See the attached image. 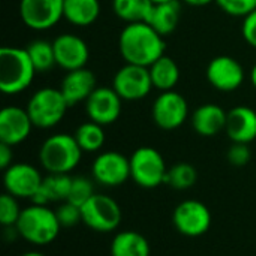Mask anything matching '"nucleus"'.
<instances>
[{"mask_svg": "<svg viewBox=\"0 0 256 256\" xmlns=\"http://www.w3.org/2000/svg\"><path fill=\"white\" fill-rule=\"evenodd\" d=\"M226 158H228V162L232 166H237V168L246 166L250 162V159H252V152L249 148V144H237V142H232V146L228 150Z\"/></svg>", "mask_w": 256, "mask_h": 256, "instance_id": "nucleus-34", "label": "nucleus"}, {"mask_svg": "<svg viewBox=\"0 0 256 256\" xmlns=\"http://www.w3.org/2000/svg\"><path fill=\"white\" fill-rule=\"evenodd\" d=\"M148 240L136 231H122L111 242V256H150Z\"/></svg>", "mask_w": 256, "mask_h": 256, "instance_id": "nucleus-24", "label": "nucleus"}, {"mask_svg": "<svg viewBox=\"0 0 256 256\" xmlns=\"http://www.w3.org/2000/svg\"><path fill=\"white\" fill-rule=\"evenodd\" d=\"M92 177L100 186L118 188L130 178V159L118 152L100 153L92 165Z\"/></svg>", "mask_w": 256, "mask_h": 256, "instance_id": "nucleus-12", "label": "nucleus"}, {"mask_svg": "<svg viewBox=\"0 0 256 256\" xmlns=\"http://www.w3.org/2000/svg\"><path fill=\"white\" fill-rule=\"evenodd\" d=\"M56 214H57V219H58L62 228H74L82 222L81 207H78L69 201L60 202L58 207L56 208Z\"/></svg>", "mask_w": 256, "mask_h": 256, "instance_id": "nucleus-32", "label": "nucleus"}, {"mask_svg": "<svg viewBox=\"0 0 256 256\" xmlns=\"http://www.w3.org/2000/svg\"><path fill=\"white\" fill-rule=\"evenodd\" d=\"M112 88L123 100L128 102L146 99L154 88L150 76V69L146 66L126 63L116 72L112 80Z\"/></svg>", "mask_w": 256, "mask_h": 256, "instance_id": "nucleus-9", "label": "nucleus"}, {"mask_svg": "<svg viewBox=\"0 0 256 256\" xmlns=\"http://www.w3.org/2000/svg\"><path fill=\"white\" fill-rule=\"evenodd\" d=\"M180 16H182V4L178 0L158 3L154 4L147 24H150L160 36L165 38L177 28L180 22Z\"/></svg>", "mask_w": 256, "mask_h": 256, "instance_id": "nucleus-23", "label": "nucleus"}, {"mask_svg": "<svg viewBox=\"0 0 256 256\" xmlns=\"http://www.w3.org/2000/svg\"><path fill=\"white\" fill-rule=\"evenodd\" d=\"M228 112L216 105V104H206L195 110L192 114V126L194 130L206 138L216 136L226 129Z\"/></svg>", "mask_w": 256, "mask_h": 256, "instance_id": "nucleus-20", "label": "nucleus"}, {"mask_svg": "<svg viewBox=\"0 0 256 256\" xmlns=\"http://www.w3.org/2000/svg\"><path fill=\"white\" fill-rule=\"evenodd\" d=\"M228 138L237 144H250L256 140V111L240 105L228 112L225 129Z\"/></svg>", "mask_w": 256, "mask_h": 256, "instance_id": "nucleus-19", "label": "nucleus"}, {"mask_svg": "<svg viewBox=\"0 0 256 256\" xmlns=\"http://www.w3.org/2000/svg\"><path fill=\"white\" fill-rule=\"evenodd\" d=\"M250 81H252V86L256 88V63L252 68V72H250Z\"/></svg>", "mask_w": 256, "mask_h": 256, "instance_id": "nucleus-38", "label": "nucleus"}, {"mask_svg": "<svg viewBox=\"0 0 256 256\" xmlns=\"http://www.w3.org/2000/svg\"><path fill=\"white\" fill-rule=\"evenodd\" d=\"M14 147L0 142V168L4 171L14 164Z\"/></svg>", "mask_w": 256, "mask_h": 256, "instance_id": "nucleus-36", "label": "nucleus"}, {"mask_svg": "<svg viewBox=\"0 0 256 256\" xmlns=\"http://www.w3.org/2000/svg\"><path fill=\"white\" fill-rule=\"evenodd\" d=\"M38 70L26 48L3 46L0 50V90L14 96L26 92Z\"/></svg>", "mask_w": 256, "mask_h": 256, "instance_id": "nucleus-2", "label": "nucleus"}, {"mask_svg": "<svg viewBox=\"0 0 256 256\" xmlns=\"http://www.w3.org/2000/svg\"><path fill=\"white\" fill-rule=\"evenodd\" d=\"M21 256H46V255H44V254H40V252H36V250H32V252H26V254H22Z\"/></svg>", "mask_w": 256, "mask_h": 256, "instance_id": "nucleus-39", "label": "nucleus"}, {"mask_svg": "<svg viewBox=\"0 0 256 256\" xmlns=\"http://www.w3.org/2000/svg\"><path fill=\"white\" fill-rule=\"evenodd\" d=\"M42 183V174L30 164H12L3 174L4 190L18 200H32Z\"/></svg>", "mask_w": 256, "mask_h": 256, "instance_id": "nucleus-13", "label": "nucleus"}, {"mask_svg": "<svg viewBox=\"0 0 256 256\" xmlns=\"http://www.w3.org/2000/svg\"><path fill=\"white\" fill-rule=\"evenodd\" d=\"M152 117L162 130H176L182 128L189 117L188 100L177 92H162L153 102Z\"/></svg>", "mask_w": 256, "mask_h": 256, "instance_id": "nucleus-10", "label": "nucleus"}, {"mask_svg": "<svg viewBox=\"0 0 256 256\" xmlns=\"http://www.w3.org/2000/svg\"><path fill=\"white\" fill-rule=\"evenodd\" d=\"M82 153L74 135L56 134L40 146L39 162L48 174H70L80 165Z\"/></svg>", "mask_w": 256, "mask_h": 256, "instance_id": "nucleus-4", "label": "nucleus"}, {"mask_svg": "<svg viewBox=\"0 0 256 256\" xmlns=\"http://www.w3.org/2000/svg\"><path fill=\"white\" fill-rule=\"evenodd\" d=\"M74 177L70 174H48L44 177V183L38 194L30 200L36 206H48L51 202L68 201L72 189Z\"/></svg>", "mask_w": 256, "mask_h": 256, "instance_id": "nucleus-21", "label": "nucleus"}, {"mask_svg": "<svg viewBox=\"0 0 256 256\" xmlns=\"http://www.w3.org/2000/svg\"><path fill=\"white\" fill-rule=\"evenodd\" d=\"M198 182L196 168L188 162H178L168 170L166 184L171 186L174 190H189Z\"/></svg>", "mask_w": 256, "mask_h": 256, "instance_id": "nucleus-28", "label": "nucleus"}, {"mask_svg": "<svg viewBox=\"0 0 256 256\" xmlns=\"http://www.w3.org/2000/svg\"><path fill=\"white\" fill-rule=\"evenodd\" d=\"M165 39L147 22L128 24L118 38V50L129 64L150 68L165 56Z\"/></svg>", "mask_w": 256, "mask_h": 256, "instance_id": "nucleus-1", "label": "nucleus"}, {"mask_svg": "<svg viewBox=\"0 0 256 256\" xmlns=\"http://www.w3.org/2000/svg\"><path fill=\"white\" fill-rule=\"evenodd\" d=\"M96 88H98L96 76L87 68L68 72V75L63 78L60 86V90L64 99L68 100L69 106H75L81 102H87V99L92 96V93Z\"/></svg>", "mask_w": 256, "mask_h": 256, "instance_id": "nucleus-18", "label": "nucleus"}, {"mask_svg": "<svg viewBox=\"0 0 256 256\" xmlns=\"http://www.w3.org/2000/svg\"><path fill=\"white\" fill-rule=\"evenodd\" d=\"M242 32H243L244 40H246L252 48H256V9L250 14V15H248V16L244 18Z\"/></svg>", "mask_w": 256, "mask_h": 256, "instance_id": "nucleus-35", "label": "nucleus"}, {"mask_svg": "<svg viewBox=\"0 0 256 256\" xmlns=\"http://www.w3.org/2000/svg\"><path fill=\"white\" fill-rule=\"evenodd\" d=\"M34 128L27 110L21 106H4L0 111V142L10 147L22 144Z\"/></svg>", "mask_w": 256, "mask_h": 256, "instance_id": "nucleus-17", "label": "nucleus"}, {"mask_svg": "<svg viewBox=\"0 0 256 256\" xmlns=\"http://www.w3.org/2000/svg\"><path fill=\"white\" fill-rule=\"evenodd\" d=\"M26 50H27L36 70L40 74L51 70L57 64L54 46H52V44H50L46 40H33Z\"/></svg>", "mask_w": 256, "mask_h": 256, "instance_id": "nucleus-29", "label": "nucleus"}, {"mask_svg": "<svg viewBox=\"0 0 256 256\" xmlns=\"http://www.w3.org/2000/svg\"><path fill=\"white\" fill-rule=\"evenodd\" d=\"M69 104L60 88L45 87L38 90L27 104V112L38 129H52L66 116Z\"/></svg>", "mask_w": 256, "mask_h": 256, "instance_id": "nucleus-5", "label": "nucleus"}, {"mask_svg": "<svg viewBox=\"0 0 256 256\" xmlns=\"http://www.w3.org/2000/svg\"><path fill=\"white\" fill-rule=\"evenodd\" d=\"M22 210L18 204V198L4 192L0 196V224L3 228L16 226Z\"/></svg>", "mask_w": 256, "mask_h": 256, "instance_id": "nucleus-30", "label": "nucleus"}, {"mask_svg": "<svg viewBox=\"0 0 256 256\" xmlns=\"http://www.w3.org/2000/svg\"><path fill=\"white\" fill-rule=\"evenodd\" d=\"M218 6L230 16L246 18L256 9V0H216Z\"/></svg>", "mask_w": 256, "mask_h": 256, "instance_id": "nucleus-33", "label": "nucleus"}, {"mask_svg": "<svg viewBox=\"0 0 256 256\" xmlns=\"http://www.w3.org/2000/svg\"><path fill=\"white\" fill-rule=\"evenodd\" d=\"M154 4H158V3H166V2H172V0H152Z\"/></svg>", "mask_w": 256, "mask_h": 256, "instance_id": "nucleus-40", "label": "nucleus"}, {"mask_svg": "<svg viewBox=\"0 0 256 256\" xmlns=\"http://www.w3.org/2000/svg\"><path fill=\"white\" fill-rule=\"evenodd\" d=\"M244 69L238 60L230 56L214 57L207 68V80L213 88L222 93L238 90L244 82Z\"/></svg>", "mask_w": 256, "mask_h": 256, "instance_id": "nucleus-15", "label": "nucleus"}, {"mask_svg": "<svg viewBox=\"0 0 256 256\" xmlns=\"http://www.w3.org/2000/svg\"><path fill=\"white\" fill-rule=\"evenodd\" d=\"M100 15L99 0H64L63 18L75 27H88Z\"/></svg>", "mask_w": 256, "mask_h": 256, "instance_id": "nucleus-22", "label": "nucleus"}, {"mask_svg": "<svg viewBox=\"0 0 256 256\" xmlns=\"http://www.w3.org/2000/svg\"><path fill=\"white\" fill-rule=\"evenodd\" d=\"M130 159V178L142 189H156L166 184L168 166L160 154L153 147L136 148Z\"/></svg>", "mask_w": 256, "mask_h": 256, "instance_id": "nucleus-6", "label": "nucleus"}, {"mask_svg": "<svg viewBox=\"0 0 256 256\" xmlns=\"http://www.w3.org/2000/svg\"><path fill=\"white\" fill-rule=\"evenodd\" d=\"M186 4H189V6H195V8H201V6H207V4H210V3H213V2H216V0H183Z\"/></svg>", "mask_w": 256, "mask_h": 256, "instance_id": "nucleus-37", "label": "nucleus"}, {"mask_svg": "<svg viewBox=\"0 0 256 256\" xmlns=\"http://www.w3.org/2000/svg\"><path fill=\"white\" fill-rule=\"evenodd\" d=\"M74 136L84 153L100 152L106 141L104 126H100L94 122H87V123L80 124V128L76 129Z\"/></svg>", "mask_w": 256, "mask_h": 256, "instance_id": "nucleus-27", "label": "nucleus"}, {"mask_svg": "<svg viewBox=\"0 0 256 256\" xmlns=\"http://www.w3.org/2000/svg\"><path fill=\"white\" fill-rule=\"evenodd\" d=\"M154 3L152 0H112V10L117 18L128 24L148 22Z\"/></svg>", "mask_w": 256, "mask_h": 256, "instance_id": "nucleus-26", "label": "nucleus"}, {"mask_svg": "<svg viewBox=\"0 0 256 256\" xmlns=\"http://www.w3.org/2000/svg\"><path fill=\"white\" fill-rule=\"evenodd\" d=\"M123 99L114 88L98 87L86 102V112L90 122L100 126H110L116 123L122 116Z\"/></svg>", "mask_w": 256, "mask_h": 256, "instance_id": "nucleus-14", "label": "nucleus"}, {"mask_svg": "<svg viewBox=\"0 0 256 256\" xmlns=\"http://www.w3.org/2000/svg\"><path fill=\"white\" fill-rule=\"evenodd\" d=\"M212 212L210 208L196 200H186L180 202L172 213L174 228L184 237L198 238L208 232L212 228Z\"/></svg>", "mask_w": 256, "mask_h": 256, "instance_id": "nucleus-8", "label": "nucleus"}, {"mask_svg": "<svg viewBox=\"0 0 256 256\" xmlns=\"http://www.w3.org/2000/svg\"><path fill=\"white\" fill-rule=\"evenodd\" d=\"M15 228L20 237L27 243L33 246H48L60 236L62 225L56 210H51L48 206L32 204L22 210Z\"/></svg>", "mask_w": 256, "mask_h": 256, "instance_id": "nucleus-3", "label": "nucleus"}, {"mask_svg": "<svg viewBox=\"0 0 256 256\" xmlns=\"http://www.w3.org/2000/svg\"><path fill=\"white\" fill-rule=\"evenodd\" d=\"M64 0H21L20 16L32 30L45 32L56 27L63 18Z\"/></svg>", "mask_w": 256, "mask_h": 256, "instance_id": "nucleus-11", "label": "nucleus"}, {"mask_svg": "<svg viewBox=\"0 0 256 256\" xmlns=\"http://www.w3.org/2000/svg\"><path fill=\"white\" fill-rule=\"evenodd\" d=\"M52 46L56 54V63L62 69L72 72L87 66L90 58V50L82 38L72 33H64L52 42Z\"/></svg>", "mask_w": 256, "mask_h": 256, "instance_id": "nucleus-16", "label": "nucleus"}, {"mask_svg": "<svg viewBox=\"0 0 256 256\" xmlns=\"http://www.w3.org/2000/svg\"><path fill=\"white\" fill-rule=\"evenodd\" d=\"M81 212L82 224L100 234L114 232L120 226L123 219L120 204L114 198L104 194L93 195L81 207Z\"/></svg>", "mask_w": 256, "mask_h": 256, "instance_id": "nucleus-7", "label": "nucleus"}, {"mask_svg": "<svg viewBox=\"0 0 256 256\" xmlns=\"http://www.w3.org/2000/svg\"><path fill=\"white\" fill-rule=\"evenodd\" d=\"M94 183L96 182L88 177H74L72 189H70V195L68 201L78 207H82L93 195H96Z\"/></svg>", "mask_w": 256, "mask_h": 256, "instance_id": "nucleus-31", "label": "nucleus"}, {"mask_svg": "<svg viewBox=\"0 0 256 256\" xmlns=\"http://www.w3.org/2000/svg\"><path fill=\"white\" fill-rule=\"evenodd\" d=\"M148 69H150L153 87L160 92L174 90L180 81V68L176 63V60L168 56H162Z\"/></svg>", "mask_w": 256, "mask_h": 256, "instance_id": "nucleus-25", "label": "nucleus"}]
</instances>
